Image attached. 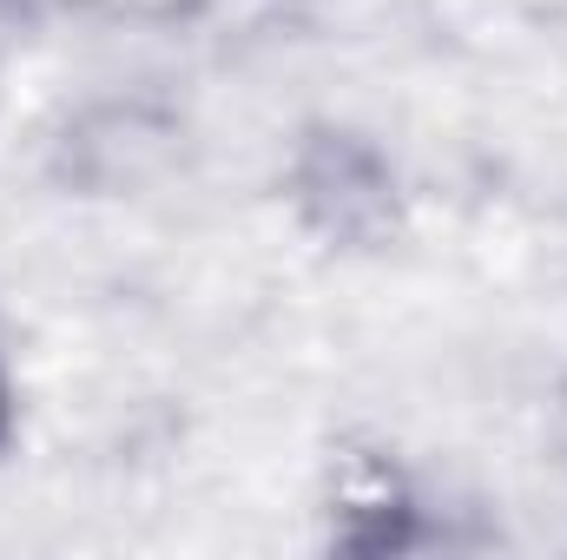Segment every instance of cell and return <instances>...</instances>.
<instances>
[{"mask_svg": "<svg viewBox=\"0 0 567 560\" xmlns=\"http://www.w3.org/2000/svg\"><path fill=\"white\" fill-rule=\"evenodd\" d=\"M330 541L343 554H410L423 548V515L410 481L383 455H343L330 488Z\"/></svg>", "mask_w": 567, "mask_h": 560, "instance_id": "cell-2", "label": "cell"}, {"mask_svg": "<svg viewBox=\"0 0 567 560\" xmlns=\"http://www.w3.org/2000/svg\"><path fill=\"white\" fill-rule=\"evenodd\" d=\"M297 205H303V218L323 238L357 245V238H377L390 225L396 178H390V165L363 139L337 133V139L303 145V158H297Z\"/></svg>", "mask_w": 567, "mask_h": 560, "instance_id": "cell-1", "label": "cell"}, {"mask_svg": "<svg viewBox=\"0 0 567 560\" xmlns=\"http://www.w3.org/2000/svg\"><path fill=\"white\" fill-rule=\"evenodd\" d=\"M13 422H20V409H13V370H7V350H0V455L13 448Z\"/></svg>", "mask_w": 567, "mask_h": 560, "instance_id": "cell-3", "label": "cell"}]
</instances>
